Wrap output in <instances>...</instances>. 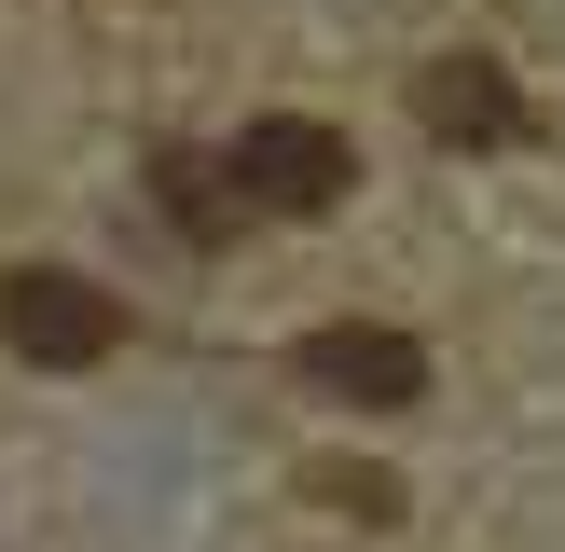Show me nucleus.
Instances as JSON below:
<instances>
[{
    "label": "nucleus",
    "mask_w": 565,
    "mask_h": 552,
    "mask_svg": "<svg viewBox=\"0 0 565 552\" xmlns=\"http://www.w3.org/2000/svg\"><path fill=\"white\" fill-rule=\"evenodd\" d=\"M303 386L318 401H359V414H401V401H428V346L386 331V318H318L303 331Z\"/></svg>",
    "instance_id": "7ed1b4c3"
},
{
    "label": "nucleus",
    "mask_w": 565,
    "mask_h": 552,
    "mask_svg": "<svg viewBox=\"0 0 565 552\" xmlns=\"http://www.w3.org/2000/svg\"><path fill=\"white\" fill-rule=\"evenodd\" d=\"M414 110H428L441 152H497V138H524V97H511L497 55H428V70H414Z\"/></svg>",
    "instance_id": "20e7f679"
},
{
    "label": "nucleus",
    "mask_w": 565,
    "mask_h": 552,
    "mask_svg": "<svg viewBox=\"0 0 565 552\" xmlns=\"http://www.w3.org/2000/svg\"><path fill=\"white\" fill-rule=\"evenodd\" d=\"M221 180H235V208H263V221H318V208H345V125H318V110H263V125H235L221 138Z\"/></svg>",
    "instance_id": "f257e3e1"
},
{
    "label": "nucleus",
    "mask_w": 565,
    "mask_h": 552,
    "mask_svg": "<svg viewBox=\"0 0 565 552\" xmlns=\"http://www.w3.org/2000/svg\"><path fill=\"white\" fill-rule=\"evenodd\" d=\"M0 346L42 359V373H83V359L125 346V304H110L97 276H70V263H14L0 276Z\"/></svg>",
    "instance_id": "f03ea898"
}]
</instances>
